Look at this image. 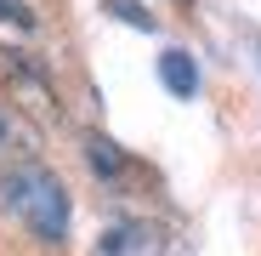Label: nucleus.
Wrapping results in <instances>:
<instances>
[{
	"instance_id": "39448f33",
	"label": "nucleus",
	"mask_w": 261,
	"mask_h": 256,
	"mask_svg": "<svg viewBox=\"0 0 261 256\" xmlns=\"http://www.w3.org/2000/svg\"><path fill=\"white\" fill-rule=\"evenodd\" d=\"M85 159H91L97 177H119V171H125V148H119L114 137H102V131L85 137Z\"/></svg>"
},
{
	"instance_id": "f03ea898",
	"label": "nucleus",
	"mask_w": 261,
	"mask_h": 256,
	"mask_svg": "<svg viewBox=\"0 0 261 256\" xmlns=\"http://www.w3.org/2000/svg\"><path fill=\"white\" fill-rule=\"evenodd\" d=\"M0 85H6V97H12L29 120H57V114H63L46 68H40L29 52H17V46H0Z\"/></svg>"
},
{
	"instance_id": "423d86ee",
	"label": "nucleus",
	"mask_w": 261,
	"mask_h": 256,
	"mask_svg": "<svg viewBox=\"0 0 261 256\" xmlns=\"http://www.w3.org/2000/svg\"><path fill=\"white\" fill-rule=\"evenodd\" d=\"M108 12H114L119 23H130V29H153V12H142L137 0H108Z\"/></svg>"
},
{
	"instance_id": "7ed1b4c3",
	"label": "nucleus",
	"mask_w": 261,
	"mask_h": 256,
	"mask_svg": "<svg viewBox=\"0 0 261 256\" xmlns=\"http://www.w3.org/2000/svg\"><path fill=\"white\" fill-rule=\"evenodd\" d=\"M34 154H40V125L17 103H0V165H29Z\"/></svg>"
},
{
	"instance_id": "0eeeda50",
	"label": "nucleus",
	"mask_w": 261,
	"mask_h": 256,
	"mask_svg": "<svg viewBox=\"0 0 261 256\" xmlns=\"http://www.w3.org/2000/svg\"><path fill=\"white\" fill-rule=\"evenodd\" d=\"M0 23H12V29H34V12L23 6V0H0Z\"/></svg>"
},
{
	"instance_id": "f257e3e1",
	"label": "nucleus",
	"mask_w": 261,
	"mask_h": 256,
	"mask_svg": "<svg viewBox=\"0 0 261 256\" xmlns=\"http://www.w3.org/2000/svg\"><path fill=\"white\" fill-rule=\"evenodd\" d=\"M0 211H6L12 222H23L40 245H63L68 239V222H74L68 188L57 182V171H46L40 159L0 165Z\"/></svg>"
},
{
	"instance_id": "20e7f679",
	"label": "nucleus",
	"mask_w": 261,
	"mask_h": 256,
	"mask_svg": "<svg viewBox=\"0 0 261 256\" xmlns=\"http://www.w3.org/2000/svg\"><path fill=\"white\" fill-rule=\"evenodd\" d=\"M159 80H165L170 97H193V91H199V63H193L188 52H165V57H159Z\"/></svg>"
}]
</instances>
